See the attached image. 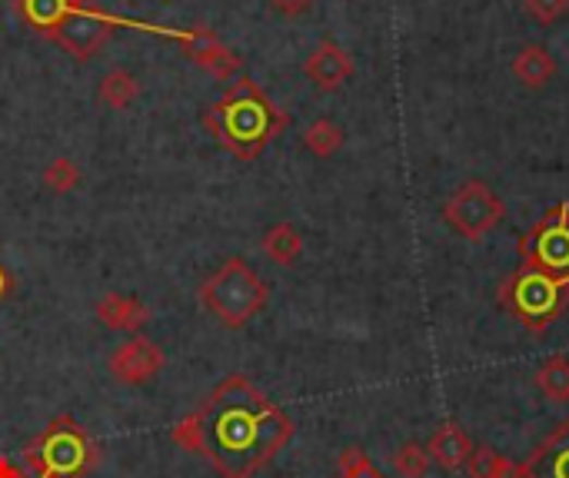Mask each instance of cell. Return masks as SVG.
<instances>
[{
    "mask_svg": "<svg viewBox=\"0 0 569 478\" xmlns=\"http://www.w3.org/2000/svg\"><path fill=\"white\" fill-rule=\"evenodd\" d=\"M0 478H24V475H21L8 458H0Z\"/></svg>",
    "mask_w": 569,
    "mask_h": 478,
    "instance_id": "4316f807",
    "label": "cell"
},
{
    "mask_svg": "<svg viewBox=\"0 0 569 478\" xmlns=\"http://www.w3.org/2000/svg\"><path fill=\"white\" fill-rule=\"evenodd\" d=\"M373 471H376V465H373L370 455H366L363 449H356V445L343 449L340 458H337V475H340V478H363V475H373Z\"/></svg>",
    "mask_w": 569,
    "mask_h": 478,
    "instance_id": "603a6c76",
    "label": "cell"
},
{
    "mask_svg": "<svg viewBox=\"0 0 569 478\" xmlns=\"http://www.w3.org/2000/svg\"><path fill=\"white\" fill-rule=\"evenodd\" d=\"M363 478H384V475H379V471H373V475H363Z\"/></svg>",
    "mask_w": 569,
    "mask_h": 478,
    "instance_id": "83f0119b",
    "label": "cell"
},
{
    "mask_svg": "<svg viewBox=\"0 0 569 478\" xmlns=\"http://www.w3.org/2000/svg\"><path fill=\"white\" fill-rule=\"evenodd\" d=\"M503 213H506L503 199L483 180L463 183L447 203H443V220L473 243L483 240L486 233H493L499 226Z\"/></svg>",
    "mask_w": 569,
    "mask_h": 478,
    "instance_id": "52a82bcc",
    "label": "cell"
},
{
    "mask_svg": "<svg viewBox=\"0 0 569 478\" xmlns=\"http://www.w3.org/2000/svg\"><path fill=\"white\" fill-rule=\"evenodd\" d=\"M204 120L217 133V140L240 160L257 157L264 144L283 126V117L270 107V100L246 81H240L220 103H214Z\"/></svg>",
    "mask_w": 569,
    "mask_h": 478,
    "instance_id": "7a4b0ae2",
    "label": "cell"
},
{
    "mask_svg": "<svg viewBox=\"0 0 569 478\" xmlns=\"http://www.w3.org/2000/svg\"><path fill=\"white\" fill-rule=\"evenodd\" d=\"M27 462L34 465L37 478H84L94 465V445L71 416H60L27 449Z\"/></svg>",
    "mask_w": 569,
    "mask_h": 478,
    "instance_id": "5b68a950",
    "label": "cell"
},
{
    "mask_svg": "<svg viewBox=\"0 0 569 478\" xmlns=\"http://www.w3.org/2000/svg\"><path fill=\"white\" fill-rule=\"evenodd\" d=\"M81 170H77V163L71 160V157H53L47 167H44V176H40V183H44V189L47 193H57V196H68V193H74L77 186H81Z\"/></svg>",
    "mask_w": 569,
    "mask_h": 478,
    "instance_id": "ffe728a7",
    "label": "cell"
},
{
    "mask_svg": "<svg viewBox=\"0 0 569 478\" xmlns=\"http://www.w3.org/2000/svg\"><path fill=\"white\" fill-rule=\"evenodd\" d=\"M97 322L110 332H131L137 335L147 322H150V309L137 299V296H126V293H107L97 299L94 306Z\"/></svg>",
    "mask_w": 569,
    "mask_h": 478,
    "instance_id": "8fae6325",
    "label": "cell"
},
{
    "mask_svg": "<svg viewBox=\"0 0 569 478\" xmlns=\"http://www.w3.org/2000/svg\"><path fill=\"white\" fill-rule=\"evenodd\" d=\"M536 385L546 399L569 402V359H562V356L546 359L536 372Z\"/></svg>",
    "mask_w": 569,
    "mask_h": 478,
    "instance_id": "44dd1931",
    "label": "cell"
},
{
    "mask_svg": "<svg viewBox=\"0 0 569 478\" xmlns=\"http://www.w3.org/2000/svg\"><path fill=\"white\" fill-rule=\"evenodd\" d=\"M523 266L569 280V207H553L520 243Z\"/></svg>",
    "mask_w": 569,
    "mask_h": 478,
    "instance_id": "8992f818",
    "label": "cell"
},
{
    "mask_svg": "<svg viewBox=\"0 0 569 478\" xmlns=\"http://www.w3.org/2000/svg\"><path fill=\"white\" fill-rule=\"evenodd\" d=\"M470 478H523V465L503 458L489 445H473V455L467 462Z\"/></svg>",
    "mask_w": 569,
    "mask_h": 478,
    "instance_id": "ac0fdd59",
    "label": "cell"
},
{
    "mask_svg": "<svg viewBox=\"0 0 569 478\" xmlns=\"http://www.w3.org/2000/svg\"><path fill=\"white\" fill-rule=\"evenodd\" d=\"M499 299L520 319V326H526L530 332H543L569 309V280L520 266L499 290Z\"/></svg>",
    "mask_w": 569,
    "mask_h": 478,
    "instance_id": "277c9868",
    "label": "cell"
},
{
    "mask_svg": "<svg viewBox=\"0 0 569 478\" xmlns=\"http://www.w3.org/2000/svg\"><path fill=\"white\" fill-rule=\"evenodd\" d=\"M303 147H306L313 157L327 160V157H334V154L343 147V130H340L334 120H327V117L313 120V123L303 130Z\"/></svg>",
    "mask_w": 569,
    "mask_h": 478,
    "instance_id": "d6986e66",
    "label": "cell"
},
{
    "mask_svg": "<svg viewBox=\"0 0 569 478\" xmlns=\"http://www.w3.org/2000/svg\"><path fill=\"white\" fill-rule=\"evenodd\" d=\"M186 57L194 60L201 71H207V74H214V77H220V81H230L237 71H240V60H237V53L230 50V47H223L210 30H194L186 37Z\"/></svg>",
    "mask_w": 569,
    "mask_h": 478,
    "instance_id": "4fadbf2b",
    "label": "cell"
},
{
    "mask_svg": "<svg viewBox=\"0 0 569 478\" xmlns=\"http://www.w3.org/2000/svg\"><path fill=\"white\" fill-rule=\"evenodd\" d=\"M164 366H167L164 350L141 332L126 339V343H120L107 359V372L113 376V382L131 385V389L154 382L164 372Z\"/></svg>",
    "mask_w": 569,
    "mask_h": 478,
    "instance_id": "9c48e42d",
    "label": "cell"
},
{
    "mask_svg": "<svg viewBox=\"0 0 569 478\" xmlns=\"http://www.w3.org/2000/svg\"><path fill=\"white\" fill-rule=\"evenodd\" d=\"M97 97L110 110H126V107H134V100L141 97V81H137L134 71H126V66H113V71L104 74V81L97 87Z\"/></svg>",
    "mask_w": 569,
    "mask_h": 478,
    "instance_id": "2e32d148",
    "label": "cell"
},
{
    "mask_svg": "<svg viewBox=\"0 0 569 478\" xmlns=\"http://www.w3.org/2000/svg\"><path fill=\"white\" fill-rule=\"evenodd\" d=\"M110 21L104 14H97L90 4H77L71 0L68 11H63L47 30H40L44 37H50L53 44H60L71 57L77 60H90L110 37Z\"/></svg>",
    "mask_w": 569,
    "mask_h": 478,
    "instance_id": "ba28073f",
    "label": "cell"
},
{
    "mask_svg": "<svg viewBox=\"0 0 569 478\" xmlns=\"http://www.w3.org/2000/svg\"><path fill=\"white\" fill-rule=\"evenodd\" d=\"M426 452H429V458H433L439 468L457 471V468H463V465L470 462L473 442H470V436H467L457 422H447V426H439V429L433 432Z\"/></svg>",
    "mask_w": 569,
    "mask_h": 478,
    "instance_id": "5bb4252c",
    "label": "cell"
},
{
    "mask_svg": "<svg viewBox=\"0 0 569 478\" xmlns=\"http://www.w3.org/2000/svg\"><path fill=\"white\" fill-rule=\"evenodd\" d=\"M293 436V422L243 376L227 379L197 416L173 429V442L204 455L223 478H253Z\"/></svg>",
    "mask_w": 569,
    "mask_h": 478,
    "instance_id": "6da1fadb",
    "label": "cell"
},
{
    "mask_svg": "<svg viewBox=\"0 0 569 478\" xmlns=\"http://www.w3.org/2000/svg\"><path fill=\"white\" fill-rule=\"evenodd\" d=\"M523 8L530 11L533 21H540V24H556V21L569 11V0H523Z\"/></svg>",
    "mask_w": 569,
    "mask_h": 478,
    "instance_id": "cb8c5ba5",
    "label": "cell"
},
{
    "mask_svg": "<svg viewBox=\"0 0 569 478\" xmlns=\"http://www.w3.org/2000/svg\"><path fill=\"white\" fill-rule=\"evenodd\" d=\"M523 478H569V419L523 462Z\"/></svg>",
    "mask_w": 569,
    "mask_h": 478,
    "instance_id": "7c38bea8",
    "label": "cell"
},
{
    "mask_svg": "<svg viewBox=\"0 0 569 478\" xmlns=\"http://www.w3.org/2000/svg\"><path fill=\"white\" fill-rule=\"evenodd\" d=\"M429 465H433V458H429V452L420 442H403L394 452V471L400 478H426Z\"/></svg>",
    "mask_w": 569,
    "mask_h": 478,
    "instance_id": "7402d4cb",
    "label": "cell"
},
{
    "mask_svg": "<svg viewBox=\"0 0 569 478\" xmlns=\"http://www.w3.org/2000/svg\"><path fill=\"white\" fill-rule=\"evenodd\" d=\"M270 299V286L257 277L246 259H227L204 280L201 303L227 329H243L253 316H261Z\"/></svg>",
    "mask_w": 569,
    "mask_h": 478,
    "instance_id": "3957f363",
    "label": "cell"
},
{
    "mask_svg": "<svg viewBox=\"0 0 569 478\" xmlns=\"http://www.w3.org/2000/svg\"><path fill=\"white\" fill-rule=\"evenodd\" d=\"M303 74L306 81L316 87V90H340L350 74H353V60L343 47H337L334 40H324V44H316L310 50V57L303 60Z\"/></svg>",
    "mask_w": 569,
    "mask_h": 478,
    "instance_id": "30bf717a",
    "label": "cell"
},
{
    "mask_svg": "<svg viewBox=\"0 0 569 478\" xmlns=\"http://www.w3.org/2000/svg\"><path fill=\"white\" fill-rule=\"evenodd\" d=\"M513 77L526 87V90H540L546 87L553 77H556V57L540 47V44H530L523 47L517 57H513Z\"/></svg>",
    "mask_w": 569,
    "mask_h": 478,
    "instance_id": "9a60e30c",
    "label": "cell"
},
{
    "mask_svg": "<svg viewBox=\"0 0 569 478\" xmlns=\"http://www.w3.org/2000/svg\"><path fill=\"white\" fill-rule=\"evenodd\" d=\"M270 8L283 17H300L313 8V0H270Z\"/></svg>",
    "mask_w": 569,
    "mask_h": 478,
    "instance_id": "d4e9b609",
    "label": "cell"
},
{
    "mask_svg": "<svg viewBox=\"0 0 569 478\" xmlns=\"http://www.w3.org/2000/svg\"><path fill=\"white\" fill-rule=\"evenodd\" d=\"M261 246H264V256L274 259L277 266H293L300 259V253H303V236H300L296 226L277 223V226H270L264 233V243Z\"/></svg>",
    "mask_w": 569,
    "mask_h": 478,
    "instance_id": "e0dca14e",
    "label": "cell"
},
{
    "mask_svg": "<svg viewBox=\"0 0 569 478\" xmlns=\"http://www.w3.org/2000/svg\"><path fill=\"white\" fill-rule=\"evenodd\" d=\"M14 290V280H11V272L4 269V266H0V299H4L8 293Z\"/></svg>",
    "mask_w": 569,
    "mask_h": 478,
    "instance_id": "484cf974",
    "label": "cell"
}]
</instances>
